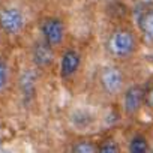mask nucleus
Segmentation results:
<instances>
[{"label": "nucleus", "mask_w": 153, "mask_h": 153, "mask_svg": "<svg viewBox=\"0 0 153 153\" xmlns=\"http://www.w3.org/2000/svg\"><path fill=\"white\" fill-rule=\"evenodd\" d=\"M105 50L116 60L129 59L137 51V38L129 29L117 27L108 35L105 41Z\"/></svg>", "instance_id": "f257e3e1"}, {"label": "nucleus", "mask_w": 153, "mask_h": 153, "mask_svg": "<svg viewBox=\"0 0 153 153\" xmlns=\"http://www.w3.org/2000/svg\"><path fill=\"white\" fill-rule=\"evenodd\" d=\"M96 83L105 96L114 98L125 90V72L117 65H105L98 71Z\"/></svg>", "instance_id": "f03ea898"}, {"label": "nucleus", "mask_w": 153, "mask_h": 153, "mask_svg": "<svg viewBox=\"0 0 153 153\" xmlns=\"http://www.w3.org/2000/svg\"><path fill=\"white\" fill-rule=\"evenodd\" d=\"M26 27L24 12L14 5L0 8V32L6 36H17Z\"/></svg>", "instance_id": "7ed1b4c3"}, {"label": "nucleus", "mask_w": 153, "mask_h": 153, "mask_svg": "<svg viewBox=\"0 0 153 153\" xmlns=\"http://www.w3.org/2000/svg\"><path fill=\"white\" fill-rule=\"evenodd\" d=\"M30 60L38 71H47L56 63V48L44 39H38L30 47Z\"/></svg>", "instance_id": "20e7f679"}, {"label": "nucleus", "mask_w": 153, "mask_h": 153, "mask_svg": "<svg viewBox=\"0 0 153 153\" xmlns=\"http://www.w3.org/2000/svg\"><path fill=\"white\" fill-rule=\"evenodd\" d=\"M38 86H39V71L36 68H33V66L26 68L18 74L17 87H18V92L26 104L36 99Z\"/></svg>", "instance_id": "39448f33"}, {"label": "nucleus", "mask_w": 153, "mask_h": 153, "mask_svg": "<svg viewBox=\"0 0 153 153\" xmlns=\"http://www.w3.org/2000/svg\"><path fill=\"white\" fill-rule=\"evenodd\" d=\"M66 36V27L62 18L59 17H47L41 23V39H44L51 47L57 48L63 44Z\"/></svg>", "instance_id": "423d86ee"}, {"label": "nucleus", "mask_w": 153, "mask_h": 153, "mask_svg": "<svg viewBox=\"0 0 153 153\" xmlns=\"http://www.w3.org/2000/svg\"><path fill=\"white\" fill-rule=\"evenodd\" d=\"M81 53L76 50V48H65L62 51V56H60V63H59V75L60 78L68 81V80H72L74 76L78 74L80 68H81Z\"/></svg>", "instance_id": "0eeeda50"}, {"label": "nucleus", "mask_w": 153, "mask_h": 153, "mask_svg": "<svg viewBox=\"0 0 153 153\" xmlns=\"http://www.w3.org/2000/svg\"><path fill=\"white\" fill-rule=\"evenodd\" d=\"M122 107L126 116H135L144 105V86L131 84L122 92Z\"/></svg>", "instance_id": "6e6552de"}, {"label": "nucleus", "mask_w": 153, "mask_h": 153, "mask_svg": "<svg viewBox=\"0 0 153 153\" xmlns=\"http://www.w3.org/2000/svg\"><path fill=\"white\" fill-rule=\"evenodd\" d=\"M137 23L143 42L147 47H153V8L143 9L137 17Z\"/></svg>", "instance_id": "1a4fd4ad"}, {"label": "nucleus", "mask_w": 153, "mask_h": 153, "mask_svg": "<svg viewBox=\"0 0 153 153\" xmlns=\"http://www.w3.org/2000/svg\"><path fill=\"white\" fill-rule=\"evenodd\" d=\"M11 68H9V62L5 56L0 54V96H3L5 93H8L9 87H11Z\"/></svg>", "instance_id": "9d476101"}, {"label": "nucleus", "mask_w": 153, "mask_h": 153, "mask_svg": "<svg viewBox=\"0 0 153 153\" xmlns=\"http://www.w3.org/2000/svg\"><path fill=\"white\" fill-rule=\"evenodd\" d=\"M98 144L89 138H78L72 141L69 147V153H96Z\"/></svg>", "instance_id": "9b49d317"}, {"label": "nucleus", "mask_w": 153, "mask_h": 153, "mask_svg": "<svg viewBox=\"0 0 153 153\" xmlns=\"http://www.w3.org/2000/svg\"><path fill=\"white\" fill-rule=\"evenodd\" d=\"M128 152L129 153H149L150 146H149L147 138L143 134H135L128 144Z\"/></svg>", "instance_id": "f8f14e48"}, {"label": "nucleus", "mask_w": 153, "mask_h": 153, "mask_svg": "<svg viewBox=\"0 0 153 153\" xmlns=\"http://www.w3.org/2000/svg\"><path fill=\"white\" fill-rule=\"evenodd\" d=\"M96 153H120V146L113 137H107L98 143Z\"/></svg>", "instance_id": "ddd939ff"}, {"label": "nucleus", "mask_w": 153, "mask_h": 153, "mask_svg": "<svg viewBox=\"0 0 153 153\" xmlns=\"http://www.w3.org/2000/svg\"><path fill=\"white\" fill-rule=\"evenodd\" d=\"M144 107L153 110V80L144 86Z\"/></svg>", "instance_id": "4468645a"}, {"label": "nucleus", "mask_w": 153, "mask_h": 153, "mask_svg": "<svg viewBox=\"0 0 153 153\" xmlns=\"http://www.w3.org/2000/svg\"><path fill=\"white\" fill-rule=\"evenodd\" d=\"M2 47H3V33L0 32V50H2Z\"/></svg>", "instance_id": "2eb2a0df"}, {"label": "nucleus", "mask_w": 153, "mask_h": 153, "mask_svg": "<svg viewBox=\"0 0 153 153\" xmlns=\"http://www.w3.org/2000/svg\"><path fill=\"white\" fill-rule=\"evenodd\" d=\"M2 146H3V140L0 138V150H2Z\"/></svg>", "instance_id": "dca6fc26"}, {"label": "nucleus", "mask_w": 153, "mask_h": 153, "mask_svg": "<svg viewBox=\"0 0 153 153\" xmlns=\"http://www.w3.org/2000/svg\"><path fill=\"white\" fill-rule=\"evenodd\" d=\"M149 153H153V147H152V149H150V152H149Z\"/></svg>", "instance_id": "f3484780"}]
</instances>
